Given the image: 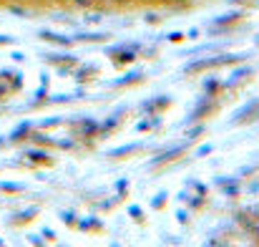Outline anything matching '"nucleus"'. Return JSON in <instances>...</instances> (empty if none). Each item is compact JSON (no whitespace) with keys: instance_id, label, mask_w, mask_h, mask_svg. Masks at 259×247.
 <instances>
[{"instance_id":"f257e3e1","label":"nucleus","mask_w":259,"mask_h":247,"mask_svg":"<svg viewBox=\"0 0 259 247\" xmlns=\"http://www.w3.org/2000/svg\"><path fill=\"white\" fill-rule=\"evenodd\" d=\"M247 230H252L254 235H259V217H247V215H242V220H239Z\"/></svg>"},{"instance_id":"f03ea898","label":"nucleus","mask_w":259,"mask_h":247,"mask_svg":"<svg viewBox=\"0 0 259 247\" xmlns=\"http://www.w3.org/2000/svg\"><path fill=\"white\" fill-rule=\"evenodd\" d=\"M181 149H184V147H179V149H169L166 154H161V157L156 159V164H164V162H169L171 157H176V154H181Z\"/></svg>"},{"instance_id":"7ed1b4c3","label":"nucleus","mask_w":259,"mask_h":247,"mask_svg":"<svg viewBox=\"0 0 259 247\" xmlns=\"http://www.w3.org/2000/svg\"><path fill=\"white\" fill-rule=\"evenodd\" d=\"M71 5H76V8H91V5H96V0H71Z\"/></svg>"},{"instance_id":"20e7f679","label":"nucleus","mask_w":259,"mask_h":247,"mask_svg":"<svg viewBox=\"0 0 259 247\" xmlns=\"http://www.w3.org/2000/svg\"><path fill=\"white\" fill-rule=\"evenodd\" d=\"M136 147L131 144V147H123V149H116V152H111V157H123V154H128V152H134Z\"/></svg>"},{"instance_id":"39448f33","label":"nucleus","mask_w":259,"mask_h":247,"mask_svg":"<svg viewBox=\"0 0 259 247\" xmlns=\"http://www.w3.org/2000/svg\"><path fill=\"white\" fill-rule=\"evenodd\" d=\"M206 247H224V245H222L219 240H209V242H206Z\"/></svg>"},{"instance_id":"423d86ee","label":"nucleus","mask_w":259,"mask_h":247,"mask_svg":"<svg viewBox=\"0 0 259 247\" xmlns=\"http://www.w3.org/2000/svg\"><path fill=\"white\" fill-rule=\"evenodd\" d=\"M113 247H116V245H113Z\"/></svg>"}]
</instances>
